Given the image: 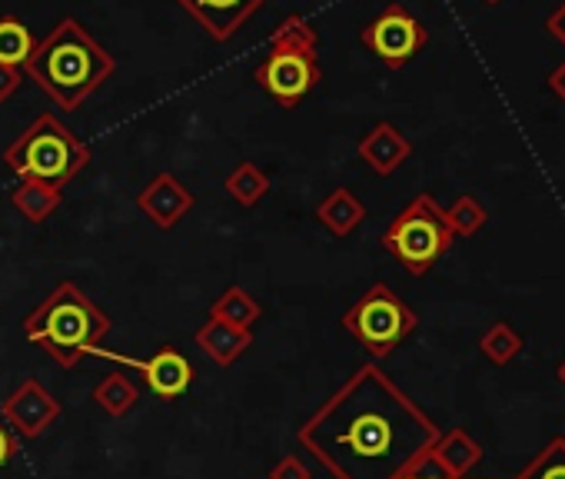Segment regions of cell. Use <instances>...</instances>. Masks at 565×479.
I'll use <instances>...</instances> for the list:
<instances>
[{
  "mask_svg": "<svg viewBox=\"0 0 565 479\" xmlns=\"http://www.w3.org/2000/svg\"><path fill=\"white\" fill-rule=\"evenodd\" d=\"M439 426L376 363L360 366L303 426L300 446L333 479H403Z\"/></svg>",
  "mask_w": 565,
  "mask_h": 479,
  "instance_id": "obj_1",
  "label": "cell"
},
{
  "mask_svg": "<svg viewBox=\"0 0 565 479\" xmlns=\"http://www.w3.org/2000/svg\"><path fill=\"white\" fill-rule=\"evenodd\" d=\"M21 71L61 110L71 114L117 74V61L90 38L77 18H61L54 31L38 41Z\"/></svg>",
  "mask_w": 565,
  "mask_h": 479,
  "instance_id": "obj_2",
  "label": "cell"
},
{
  "mask_svg": "<svg viewBox=\"0 0 565 479\" xmlns=\"http://www.w3.org/2000/svg\"><path fill=\"white\" fill-rule=\"evenodd\" d=\"M110 333V317L74 284H57L38 310L24 317V337L57 366L74 370Z\"/></svg>",
  "mask_w": 565,
  "mask_h": 479,
  "instance_id": "obj_3",
  "label": "cell"
},
{
  "mask_svg": "<svg viewBox=\"0 0 565 479\" xmlns=\"http://www.w3.org/2000/svg\"><path fill=\"white\" fill-rule=\"evenodd\" d=\"M320 34L303 14H287L269 34V54L253 71V81L269 94L282 110H297V104L323 81L320 67Z\"/></svg>",
  "mask_w": 565,
  "mask_h": 479,
  "instance_id": "obj_4",
  "label": "cell"
},
{
  "mask_svg": "<svg viewBox=\"0 0 565 479\" xmlns=\"http://www.w3.org/2000/svg\"><path fill=\"white\" fill-rule=\"evenodd\" d=\"M4 163L21 180H41L64 190L90 163V147L64 120H57V114H41L4 150Z\"/></svg>",
  "mask_w": 565,
  "mask_h": 479,
  "instance_id": "obj_5",
  "label": "cell"
},
{
  "mask_svg": "<svg viewBox=\"0 0 565 479\" xmlns=\"http://www.w3.org/2000/svg\"><path fill=\"white\" fill-rule=\"evenodd\" d=\"M383 251L393 254L406 274L413 277H426L456 244V236L446 223V210L436 203L433 193H416L403 213H396V220L383 230Z\"/></svg>",
  "mask_w": 565,
  "mask_h": 479,
  "instance_id": "obj_6",
  "label": "cell"
},
{
  "mask_svg": "<svg viewBox=\"0 0 565 479\" xmlns=\"http://www.w3.org/2000/svg\"><path fill=\"white\" fill-rule=\"evenodd\" d=\"M340 323H343V330H350V333L360 340V347H363L370 356L383 360V356H390L409 333H416L419 317H416V310H413L399 294H393L390 284H373V287L343 313Z\"/></svg>",
  "mask_w": 565,
  "mask_h": 479,
  "instance_id": "obj_7",
  "label": "cell"
},
{
  "mask_svg": "<svg viewBox=\"0 0 565 479\" xmlns=\"http://www.w3.org/2000/svg\"><path fill=\"white\" fill-rule=\"evenodd\" d=\"M360 41L370 54H376L390 71L406 67L426 44L429 31L423 21H416L403 4H390L376 21H370L360 31Z\"/></svg>",
  "mask_w": 565,
  "mask_h": 479,
  "instance_id": "obj_8",
  "label": "cell"
},
{
  "mask_svg": "<svg viewBox=\"0 0 565 479\" xmlns=\"http://www.w3.org/2000/svg\"><path fill=\"white\" fill-rule=\"evenodd\" d=\"M64 406L61 400L41 383V380H24L14 393H8L4 400V416L8 423L24 436V439H41L57 419H61Z\"/></svg>",
  "mask_w": 565,
  "mask_h": 479,
  "instance_id": "obj_9",
  "label": "cell"
},
{
  "mask_svg": "<svg viewBox=\"0 0 565 479\" xmlns=\"http://www.w3.org/2000/svg\"><path fill=\"white\" fill-rule=\"evenodd\" d=\"M114 360L134 366L143 376V383L150 386V393L160 396L163 403L180 400L193 386V380H196L193 363L180 350H173V347H160L150 360H127V356H114Z\"/></svg>",
  "mask_w": 565,
  "mask_h": 479,
  "instance_id": "obj_10",
  "label": "cell"
},
{
  "mask_svg": "<svg viewBox=\"0 0 565 479\" xmlns=\"http://www.w3.org/2000/svg\"><path fill=\"white\" fill-rule=\"evenodd\" d=\"M180 11H186L210 41L226 44L266 0H173Z\"/></svg>",
  "mask_w": 565,
  "mask_h": 479,
  "instance_id": "obj_11",
  "label": "cell"
},
{
  "mask_svg": "<svg viewBox=\"0 0 565 479\" xmlns=\"http://www.w3.org/2000/svg\"><path fill=\"white\" fill-rule=\"evenodd\" d=\"M196 196L190 193V187L173 177V173H157L140 193H137V206L140 213H147V220L160 230H173L190 210H193Z\"/></svg>",
  "mask_w": 565,
  "mask_h": 479,
  "instance_id": "obj_12",
  "label": "cell"
},
{
  "mask_svg": "<svg viewBox=\"0 0 565 479\" xmlns=\"http://www.w3.org/2000/svg\"><path fill=\"white\" fill-rule=\"evenodd\" d=\"M356 153L366 160V167L373 173L390 177V173H396L413 157V143H409V137L396 124L380 120L370 134H363V140L356 143Z\"/></svg>",
  "mask_w": 565,
  "mask_h": 479,
  "instance_id": "obj_13",
  "label": "cell"
},
{
  "mask_svg": "<svg viewBox=\"0 0 565 479\" xmlns=\"http://www.w3.org/2000/svg\"><path fill=\"white\" fill-rule=\"evenodd\" d=\"M193 343L216 363V366H233L249 347H253V330H239L220 320H206L196 333Z\"/></svg>",
  "mask_w": 565,
  "mask_h": 479,
  "instance_id": "obj_14",
  "label": "cell"
},
{
  "mask_svg": "<svg viewBox=\"0 0 565 479\" xmlns=\"http://www.w3.org/2000/svg\"><path fill=\"white\" fill-rule=\"evenodd\" d=\"M317 220L333 233V236H350L363 220H366V203L350 190V187H333L320 203H317Z\"/></svg>",
  "mask_w": 565,
  "mask_h": 479,
  "instance_id": "obj_15",
  "label": "cell"
},
{
  "mask_svg": "<svg viewBox=\"0 0 565 479\" xmlns=\"http://www.w3.org/2000/svg\"><path fill=\"white\" fill-rule=\"evenodd\" d=\"M433 453L452 479H466L482 462V446L459 426L449 433H439V439L433 443Z\"/></svg>",
  "mask_w": 565,
  "mask_h": 479,
  "instance_id": "obj_16",
  "label": "cell"
},
{
  "mask_svg": "<svg viewBox=\"0 0 565 479\" xmlns=\"http://www.w3.org/2000/svg\"><path fill=\"white\" fill-rule=\"evenodd\" d=\"M11 203L28 223H47L61 210L64 190H57L51 183H41V180H21L14 187V193H11Z\"/></svg>",
  "mask_w": 565,
  "mask_h": 479,
  "instance_id": "obj_17",
  "label": "cell"
},
{
  "mask_svg": "<svg viewBox=\"0 0 565 479\" xmlns=\"http://www.w3.org/2000/svg\"><path fill=\"white\" fill-rule=\"evenodd\" d=\"M259 313H263V307L243 287H226L210 307V320H220V323H230L239 330H249L259 320Z\"/></svg>",
  "mask_w": 565,
  "mask_h": 479,
  "instance_id": "obj_18",
  "label": "cell"
},
{
  "mask_svg": "<svg viewBox=\"0 0 565 479\" xmlns=\"http://www.w3.org/2000/svg\"><path fill=\"white\" fill-rule=\"evenodd\" d=\"M223 190H226L230 200H236L243 210H253V206L269 193V177H266L253 160H243V163H236V167L226 173Z\"/></svg>",
  "mask_w": 565,
  "mask_h": 479,
  "instance_id": "obj_19",
  "label": "cell"
},
{
  "mask_svg": "<svg viewBox=\"0 0 565 479\" xmlns=\"http://www.w3.org/2000/svg\"><path fill=\"white\" fill-rule=\"evenodd\" d=\"M137 400H140V390L127 373H107L94 386V403L110 416H127L137 406Z\"/></svg>",
  "mask_w": 565,
  "mask_h": 479,
  "instance_id": "obj_20",
  "label": "cell"
},
{
  "mask_svg": "<svg viewBox=\"0 0 565 479\" xmlns=\"http://www.w3.org/2000/svg\"><path fill=\"white\" fill-rule=\"evenodd\" d=\"M38 38L31 34V28L18 18H0V64L11 67H24V61L34 54Z\"/></svg>",
  "mask_w": 565,
  "mask_h": 479,
  "instance_id": "obj_21",
  "label": "cell"
},
{
  "mask_svg": "<svg viewBox=\"0 0 565 479\" xmlns=\"http://www.w3.org/2000/svg\"><path fill=\"white\" fill-rule=\"evenodd\" d=\"M479 353L492 363V366H505L522 353V337L509 327V323H492L482 337H479Z\"/></svg>",
  "mask_w": 565,
  "mask_h": 479,
  "instance_id": "obj_22",
  "label": "cell"
},
{
  "mask_svg": "<svg viewBox=\"0 0 565 479\" xmlns=\"http://www.w3.org/2000/svg\"><path fill=\"white\" fill-rule=\"evenodd\" d=\"M486 220H489L486 206H482L476 196H469V193L456 196V200H452V206L446 210V223H449V230H452V236H456V240H469V236H476V233L486 226Z\"/></svg>",
  "mask_w": 565,
  "mask_h": 479,
  "instance_id": "obj_23",
  "label": "cell"
},
{
  "mask_svg": "<svg viewBox=\"0 0 565 479\" xmlns=\"http://www.w3.org/2000/svg\"><path fill=\"white\" fill-rule=\"evenodd\" d=\"M512 479H565V436L548 439V446H542V453Z\"/></svg>",
  "mask_w": 565,
  "mask_h": 479,
  "instance_id": "obj_24",
  "label": "cell"
},
{
  "mask_svg": "<svg viewBox=\"0 0 565 479\" xmlns=\"http://www.w3.org/2000/svg\"><path fill=\"white\" fill-rule=\"evenodd\" d=\"M269 479H313V472L300 456H279L269 466Z\"/></svg>",
  "mask_w": 565,
  "mask_h": 479,
  "instance_id": "obj_25",
  "label": "cell"
},
{
  "mask_svg": "<svg viewBox=\"0 0 565 479\" xmlns=\"http://www.w3.org/2000/svg\"><path fill=\"white\" fill-rule=\"evenodd\" d=\"M403 479H452L446 469H443V462L436 459V453L429 449V453H423L409 469H406V476Z\"/></svg>",
  "mask_w": 565,
  "mask_h": 479,
  "instance_id": "obj_26",
  "label": "cell"
},
{
  "mask_svg": "<svg viewBox=\"0 0 565 479\" xmlns=\"http://www.w3.org/2000/svg\"><path fill=\"white\" fill-rule=\"evenodd\" d=\"M24 84V71L21 67H11V64H0V104L11 100Z\"/></svg>",
  "mask_w": 565,
  "mask_h": 479,
  "instance_id": "obj_27",
  "label": "cell"
},
{
  "mask_svg": "<svg viewBox=\"0 0 565 479\" xmlns=\"http://www.w3.org/2000/svg\"><path fill=\"white\" fill-rule=\"evenodd\" d=\"M545 31H548V34L565 47V0H562V4L545 18Z\"/></svg>",
  "mask_w": 565,
  "mask_h": 479,
  "instance_id": "obj_28",
  "label": "cell"
},
{
  "mask_svg": "<svg viewBox=\"0 0 565 479\" xmlns=\"http://www.w3.org/2000/svg\"><path fill=\"white\" fill-rule=\"evenodd\" d=\"M14 453H18V439H14V433L4 423H0V469H4L14 459Z\"/></svg>",
  "mask_w": 565,
  "mask_h": 479,
  "instance_id": "obj_29",
  "label": "cell"
},
{
  "mask_svg": "<svg viewBox=\"0 0 565 479\" xmlns=\"http://www.w3.org/2000/svg\"><path fill=\"white\" fill-rule=\"evenodd\" d=\"M548 91H552V94H555V97L565 104V61H562V64H558L552 74H548Z\"/></svg>",
  "mask_w": 565,
  "mask_h": 479,
  "instance_id": "obj_30",
  "label": "cell"
},
{
  "mask_svg": "<svg viewBox=\"0 0 565 479\" xmlns=\"http://www.w3.org/2000/svg\"><path fill=\"white\" fill-rule=\"evenodd\" d=\"M558 380H562V386H565V363L558 366Z\"/></svg>",
  "mask_w": 565,
  "mask_h": 479,
  "instance_id": "obj_31",
  "label": "cell"
},
{
  "mask_svg": "<svg viewBox=\"0 0 565 479\" xmlns=\"http://www.w3.org/2000/svg\"><path fill=\"white\" fill-rule=\"evenodd\" d=\"M482 4H499V0H482Z\"/></svg>",
  "mask_w": 565,
  "mask_h": 479,
  "instance_id": "obj_32",
  "label": "cell"
}]
</instances>
